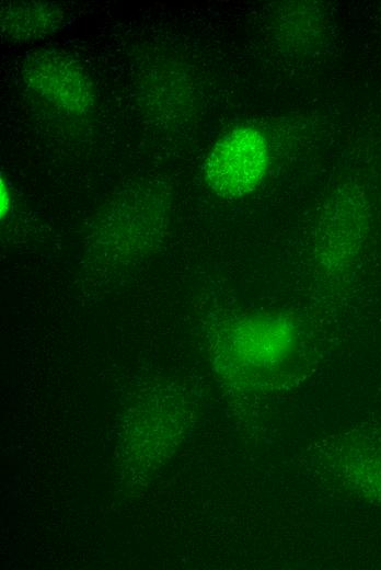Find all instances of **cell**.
Returning a JSON list of instances; mask_svg holds the SVG:
<instances>
[{
	"instance_id": "obj_1",
	"label": "cell",
	"mask_w": 381,
	"mask_h": 570,
	"mask_svg": "<svg viewBox=\"0 0 381 570\" xmlns=\"http://www.w3.org/2000/svg\"><path fill=\"white\" fill-rule=\"evenodd\" d=\"M267 168V146L263 135L250 127L236 128L221 138L206 161L210 187L224 197L253 191Z\"/></svg>"
},
{
	"instance_id": "obj_2",
	"label": "cell",
	"mask_w": 381,
	"mask_h": 570,
	"mask_svg": "<svg viewBox=\"0 0 381 570\" xmlns=\"http://www.w3.org/2000/svg\"><path fill=\"white\" fill-rule=\"evenodd\" d=\"M34 76L38 88L54 101L66 104L71 111H82L85 107V83L76 69L67 64L51 65V60L48 59L36 69Z\"/></svg>"
},
{
	"instance_id": "obj_3",
	"label": "cell",
	"mask_w": 381,
	"mask_h": 570,
	"mask_svg": "<svg viewBox=\"0 0 381 570\" xmlns=\"http://www.w3.org/2000/svg\"><path fill=\"white\" fill-rule=\"evenodd\" d=\"M8 194L7 189L3 186V182L1 181V215L3 216L7 213L8 208Z\"/></svg>"
}]
</instances>
